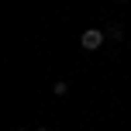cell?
<instances>
[{"instance_id":"obj_1","label":"cell","mask_w":131,"mask_h":131,"mask_svg":"<svg viewBox=\"0 0 131 131\" xmlns=\"http://www.w3.org/2000/svg\"><path fill=\"white\" fill-rule=\"evenodd\" d=\"M100 45H104V31H100V28H86L83 38H79V48H83V52H97Z\"/></svg>"},{"instance_id":"obj_2","label":"cell","mask_w":131,"mask_h":131,"mask_svg":"<svg viewBox=\"0 0 131 131\" xmlns=\"http://www.w3.org/2000/svg\"><path fill=\"white\" fill-rule=\"evenodd\" d=\"M117 4H131V0H117Z\"/></svg>"},{"instance_id":"obj_3","label":"cell","mask_w":131,"mask_h":131,"mask_svg":"<svg viewBox=\"0 0 131 131\" xmlns=\"http://www.w3.org/2000/svg\"><path fill=\"white\" fill-rule=\"evenodd\" d=\"M14 131H28V128H14Z\"/></svg>"},{"instance_id":"obj_4","label":"cell","mask_w":131,"mask_h":131,"mask_svg":"<svg viewBox=\"0 0 131 131\" xmlns=\"http://www.w3.org/2000/svg\"><path fill=\"white\" fill-rule=\"evenodd\" d=\"M35 131H48V128H35Z\"/></svg>"}]
</instances>
